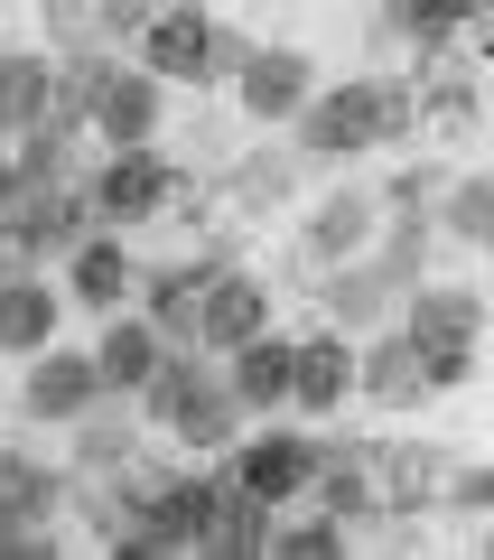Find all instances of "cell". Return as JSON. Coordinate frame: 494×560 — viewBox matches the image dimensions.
I'll list each match as a JSON object with an SVG mask.
<instances>
[{
    "label": "cell",
    "instance_id": "2",
    "mask_svg": "<svg viewBox=\"0 0 494 560\" xmlns=\"http://www.w3.org/2000/svg\"><path fill=\"white\" fill-rule=\"evenodd\" d=\"M392 327L411 337L430 393H457V383L475 374V355H485V300H475L467 280H420V290H401Z\"/></svg>",
    "mask_w": 494,
    "mask_h": 560
},
{
    "label": "cell",
    "instance_id": "16",
    "mask_svg": "<svg viewBox=\"0 0 494 560\" xmlns=\"http://www.w3.org/2000/svg\"><path fill=\"white\" fill-rule=\"evenodd\" d=\"M355 401H374V411H420V401H430V374H420L411 337H401L392 318L355 346Z\"/></svg>",
    "mask_w": 494,
    "mask_h": 560
},
{
    "label": "cell",
    "instance_id": "18",
    "mask_svg": "<svg viewBox=\"0 0 494 560\" xmlns=\"http://www.w3.org/2000/svg\"><path fill=\"white\" fill-rule=\"evenodd\" d=\"M374 495H383V514H438V495H448V458H438L430 440L374 448Z\"/></svg>",
    "mask_w": 494,
    "mask_h": 560
},
{
    "label": "cell",
    "instance_id": "30",
    "mask_svg": "<svg viewBox=\"0 0 494 560\" xmlns=\"http://www.w3.org/2000/svg\"><path fill=\"white\" fill-rule=\"evenodd\" d=\"M150 20H158V0H94V28H103L113 47H131Z\"/></svg>",
    "mask_w": 494,
    "mask_h": 560
},
{
    "label": "cell",
    "instance_id": "26",
    "mask_svg": "<svg viewBox=\"0 0 494 560\" xmlns=\"http://www.w3.org/2000/svg\"><path fill=\"white\" fill-rule=\"evenodd\" d=\"M290 187H298V150H261V160H234V168H224V197H234L243 215H271Z\"/></svg>",
    "mask_w": 494,
    "mask_h": 560
},
{
    "label": "cell",
    "instance_id": "5",
    "mask_svg": "<svg viewBox=\"0 0 494 560\" xmlns=\"http://www.w3.org/2000/svg\"><path fill=\"white\" fill-rule=\"evenodd\" d=\"M290 140H298V160H364V150H383L374 75H355V84H317V94L290 113Z\"/></svg>",
    "mask_w": 494,
    "mask_h": 560
},
{
    "label": "cell",
    "instance_id": "12",
    "mask_svg": "<svg viewBox=\"0 0 494 560\" xmlns=\"http://www.w3.org/2000/svg\"><path fill=\"white\" fill-rule=\"evenodd\" d=\"M103 393V374H94V355H75V346H38L28 355V374H20V411L38 420V430H66V420L84 411V401Z\"/></svg>",
    "mask_w": 494,
    "mask_h": 560
},
{
    "label": "cell",
    "instance_id": "9",
    "mask_svg": "<svg viewBox=\"0 0 494 560\" xmlns=\"http://www.w3.org/2000/svg\"><path fill=\"white\" fill-rule=\"evenodd\" d=\"M57 271H66V308H84V318H113V308H131V290H140V253H131L121 224H94Z\"/></svg>",
    "mask_w": 494,
    "mask_h": 560
},
{
    "label": "cell",
    "instance_id": "8",
    "mask_svg": "<svg viewBox=\"0 0 494 560\" xmlns=\"http://www.w3.org/2000/svg\"><path fill=\"white\" fill-rule=\"evenodd\" d=\"M308 94H317V66H308V47H290V38H252V57L234 66V103L261 131H280Z\"/></svg>",
    "mask_w": 494,
    "mask_h": 560
},
{
    "label": "cell",
    "instance_id": "7",
    "mask_svg": "<svg viewBox=\"0 0 494 560\" xmlns=\"http://www.w3.org/2000/svg\"><path fill=\"white\" fill-rule=\"evenodd\" d=\"M224 477H234L243 495H261V504L290 514V504L308 495V477H317V440L308 430H252V440L224 448Z\"/></svg>",
    "mask_w": 494,
    "mask_h": 560
},
{
    "label": "cell",
    "instance_id": "22",
    "mask_svg": "<svg viewBox=\"0 0 494 560\" xmlns=\"http://www.w3.org/2000/svg\"><path fill=\"white\" fill-rule=\"evenodd\" d=\"M158 355H168V337H158L140 308H113V318H103V337H94V374H103V393H131V401H140V383L158 374Z\"/></svg>",
    "mask_w": 494,
    "mask_h": 560
},
{
    "label": "cell",
    "instance_id": "10",
    "mask_svg": "<svg viewBox=\"0 0 494 560\" xmlns=\"http://www.w3.org/2000/svg\"><path fill=\"white\" fill-rule=\"evenodd\" d=\"M355 346L364 337H345V327H308L290 346V411L298 420H337L355 401Z\"/></svg>",
    "mask_w": 494,
    "mask_h": 560
},
{
    "label": "cell",
    "instance_id": "14",
    "mask_svg": "<svg viewBox=\"0 0 494 560\" xmlns=\"http://www.w3.org/2000/svg\"><path fill=\"white\" fill-rule=\"evenodd\" d=\"M66 337V280L47 271H0V355H38Z\"/></svg>",
    "mask_w": 494,
    "mask_h": 560
},
{
    "label": "cell",
    "instance_id": "25",
    "mask_svg": "<svg viewBox=\"0 0 494 560\" xmlns=\"http://www.w3.org/2000/svg\"><path fill=\"white\" fill-rule=\"evenodd\" d=\"M66 495H75V486H66L47 458H28V448H0V504H10V514L47 523V514H66Z\"/></svg>",
    "mask_w": 494,
    "mask_h": 560
},
{
    "label": "cell",
    "instance_id": "13",
    "mask_svg": "<svg viewBox=\"0 0 494 560\" xmlns=\"http://www.w3.org/2000/svg\"><path fill=\"white\" fill-rule=\"evenodd\" d=\"M308 290H317V308H327V327H345V337H374V327L401 308L392 271H383L374 253H355V261H327V280H308Z\"/></svg>",
    "mask_w": 494,
    "mask_h": 560
},
{
    "label": "cell",
    "instance_id": "24",
    "mask_svg": "<svg viewBox=\"0 0 494 560\" xmlns=\"http://www.w3.org/2000/svg\"><path fill=\"white\" fill-rule=\"evenodd\" d=\"M438 234L467 243V253H494V168L448 178V197H438Z\"/></svg>",
    "mask_w": 494,
    "mask_h": 560
},
{
    "label": "cell",
    "instance_id": "28",
    "mask_svg": "<svg viewBox=\"0 0 494 560\" xmlns=\"http://www.w3.org/2000/svg\"><path fill=\"white\" fill-rule=\"evenodd\" d=\"M364 533H345L337 514H317V504H290V523L271 533V551L280 560H337V551H355Z\"/></svg>",
    "mask_w": 494,
    "mask_h": 560
},
{
    "label": "cell",
    "instance_id": "17",
    "mask_svg": "<svg viewBox=\"0 0 494 560\" xmlns=\"http://www.w3.org/2000/svg\"><path fill=\"white\" fill-rule=\"evenodd\" d=\"M224 253H197V261H158V271H140V318L158 327L168 346H197V308H205V271H215Z\"/></svg>",
    "mask_w": 494,
    "mask_h": 560
},
{
    "label": "cell",
    "instance_id": "31",
    "mask_svg": "<svg viewBox=\"0 0 494 560\" xmlns=\"http://www.w3.org/2000/svg\"><path fill=\"white\" fill-rule=\"evenodd\" d=\"M84 38H103L94 0H47V47H84Z\"/></svg>",
    "mask_w": 494,
    "mask_h": 560
},
{
    "label": "cell",
    "instance_id": "23",
    "mask_svg": "<svg viewBox=\"0 0 494 560\" xmlns=\"http://www.w3.org/2000/svg\"><path fill=\"white\" fill-rule=\"evenodd\" d=\"M75 131H84V121L47 113L38 131L10 140V160H20V187H75V178H84V168H75Z\"/></svg>",
    "mask_w": 494,
    "mask_h": 560
},
{
    "label": "cell",
    "instance_id": "34",
    "mask_svg": "<svg viewBox=\"0 0 494 560\" xmlns=\"http://www.w3.org/2000/svg\"><path fill=\"white\" fill-rule=\"evenodd\" d=\"M485 560H494V514H485Z\"/></svg>",
    "mask_w": 494,
    "mask_h": 560
},
{
    "label": "cell",
    "instance_id": "4",
    "mask_svg": "<svg viewBox=\"0 0 494 560\" xmlns=\"http://www.w3.org/2000/svg\"><path fill=\"white\" fill-rule=\"evenodd\" d=\"M84 197H94V224L140 234V224H158L168 206H178V168H168L158 140H140V150H103V168L84 178Z\"/></svg>",
    "mask_w": 494,
    "mask_h": 560
},
{
    "label": "cell",
    "instance_id": "29",
    "mask_svg": "<svg viewBox=\"0 0 494 560\" xmlns=\"http://www.w3.org/2000/svg\"><path fill=\"white\" fill-rule=\"evenodd\" d=\"M438 514L485 523V514H494V467H485V458H475V467H448V495H438Z\"/></svg>",
    "mask_w": 494,
    "mask_h": 560
},
{
    "label": "cell",
    "instance_id": "19",
    "mask_svg": "<svg viewBox=\"0 0 494 560\" xmlns=\"http://www.w3.org/2000/svg\"><path fill=\"white\" fill-rule=\"evenodd\" d=\"M290 346H298V337L261 327V337H243L234 355H224V383H234V401H243L252 420H280V411H290Z\"/></svg>",
    "mask_w": 494,
    "mask_h": 560
},
{
    "label": "cell",
    "instance_id": "11",
    "mask_svg": "<svg viewBox=\"0 0 494 560\" xmlns=\"http://www.w3.org/2000/svg\"><path fill=\"white\" fill-rule=\"evenodd\" d=\"M374 234H383V197H364V187H327V197H317L308 215H298V243H290V261L327 271V261H355Z\"/></svg>",
    "mask_w": 494,
    "mask_h": 560
},
{
    "label": "cell",
    "instance_id": "33",
    "mask_svg": "<svg viewBox=\"0 0 494 560\" xmlns=\"http://www.w3.org/2000/svg\"><path fill=\"white\" fill-rule=\"evenodd\" d=\"M20 197V160H10V140H0V206Z\"/></svg>",
    "mask_w": 494,
    "mask_h": 560
},
{
    "label": "cell",
    "instance_id": "32",
    "mask_svg": "<svg viewBox=\"0 0 494 560\" xmlns=\"http://www.w3.org/2000/svg\"><path fill=\"white\" fill-rule=\"evenodd\" d=\"M0 551H28V560H47V551H57V533H47V523H28V514H10V504H0Z\"/></svg>",
    "mask_w": 494,
    "mask_h": 560
},
{
    "label": "cell",
    "instance_id": "27",
    "mask_svg": "<svg viewBox=\"0 0 494 560\" xmlns=\"http://www.w3.org/2000/svg\"><path fill=\"white\" fill-rule=\"evenodd\" d=\"M475 20H485L475 0H383V28L411 38V47H438V38H457V28H475Z\"/></svg>",
    "mask_w": 494,
    "mask_h": 560
},
{
    "label": "cell",
    "instance_id": "1",
    "mask_svg": "<svg viewBox=\"0 0 494 560\" xmlns=\"http://www.w3.org/2000/svg\"><path fill=\"white\" fill-rule=\"evenodd\" d=\"M140 420L168 430L178 448H234L252 411H243L234 383H224V355H205V346H168L158 374L140 383Z\"/></svg>",
    "mask_w": 494,
    "mask_h": 560
},
{
    "label": "cell",
    "instance_id": "3",
    "mask_svg": "<svg viewBox=\"0 0 494 560\" xmlns=\"http://www.w3.org/2000/svg\"><path fill=\"white\" fill-rule=\"evenodd\" d=\"M131 57L178 94V84H224L243 57H252V38H243L234 20H215L205 0H158V20L131 38Z\"/></svg>",
    "mask_w": 494,
    "mask_h": 560
},
{
    "label": "cell",
    "instance_id": "20",
    "mask_svg": "<svg viewBox=\"0 0 494 560\" xmlns=\"http://www.w3.org/2000/svg\"><path fill=\"white\" fill-rule=\"evenodd\" d=\"M57 113V47H0V140Z\"/></svg>",
    "mask_w": 494,
    "mask_h": 560
},
{
    "label": "cell",
    "instance_id": "21",
    "mask_svg": "<svg viewBox=\"0 0 494 560\" xmlns=\"http://www.w3.org/2000/svg\"><path fill=\"white\" fill-rule=\"evenodd\" d=\"M66 430H75V477H103V467L140 458V401L131 393H94Z\"/></svg>",
    "mask_w": 494,
    "mask_h": 560
},
{
    "label": "cell",
    "instance_id": "6",
    "mask_svg": "<svg viewBox=\"0 0 494 560\" xmlns=\"http://www.w3.org/2000/svg\"><path fill=\"white\" fill-rule=\"evenodd\" d=\"M84 131L103 140V150H140V140L168 131V84L150 75V66H113V75L94 84V103H84Z\"/></svg>",
    "mask_w": 494,
    "mask_h": 560
},
{
    "label": "cell",
    "instance_id": "15",
    "mask_svg": "<svg viewBox=\"0 0 494 560\" xmlns=\"http://www.w3.org/2000/svg\"><path fill=\"white\" fill-rule=\"evenodd\" d=\"M261 327H271V290H261L252 271H234V261H215V271H205V308H197V346L205 355H234Z\"/></svg>",
    "mask_w": 494,
    "mask_h": 560
}]
</instances>
